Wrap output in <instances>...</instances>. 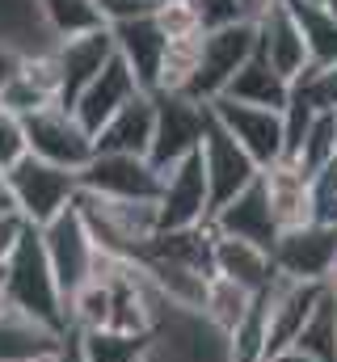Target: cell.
Listing matches in <instances>:
<instances>
[{
    "mask_svg": "<svg viewBox=\"0 0 337 362\" xmlns=\"http://www.w3.org/2000/svg\"><path fill=\"white\" fill-rule=\"evenodd\" d=\"M4 308H17L59 333H68V308H64V291L55 282V270L47 262L42 249V232L38 228H21L8 262H4Z\"/></svg>",
    "mask_w": 337,
    "mask_h": 362,
    "instance_id": "6da1fadb",
    "label": "cell"
},
{
    "mask_svg": "<svg viewBox=\"0 0 337 362\" xmlns=\"http://www.w3.org/2000/svg\"><path fill=\"white\" fill-rule=\"evenodd\" d=\"M84 228L101 253L114 257H139L148 240L161 232L156 223V202H118V198H97V194H76Z\"/></svg>",
    "mask_w": 337,
    "mask_h": 362,
    "instance_id": "7a4b0ae2",
    "label": "cell"
},
{
    "mask_svg": "<svg viewBox=\"0 0 337 362\" xmlns=\"http://www.w3.org/2000/svg\"><path fill=\"white\" fill-rule=\"evenodd\" d=\"M8 189H13V206L21 215V223L30 228H47L55 215H64L76 194H81V173L72 169H59V165H47L38 156H21L8 173Z\"/></svg>",
    "mask_w": 337,
    "mask_h": 362,
    "instance_id": "3957f363",
    "label": "cell"
},
{
    "mask_svg": "<svg viewBox=\"0 0 337 362\" xmlns=\"http://www.w3.org/2000/svg\"><path fill=\"white\" fill-rule=\"evenodd\" d=\"M144 362H232V350H228V337L202 312L165 303Z\"/></svg>",
    "mask_w": 337,
    "mask_h": 362,
    "instance_id": "277c9868",
    "label": "cell"
},
{
    "mask_svg": "<svg viewBox=\"0 0 337 362\" xmlns=\"http://www.w3.org/2000/svg\"><path fill=\"white\" fill-rule=\"evenodd\" d=\"M253 51H257V25H249V21H236V25H224V30H207L202 47H198L194 81L185 85V97H194L202 105L215 101L228 89V81L245 68V59Z\"/></svg>",
    "mask_w": 337,
    "mask_h": 362,
    "instance_id": "5b68a950",
    "label": "cell"
},
{
    "mask_svg": "<svg viewBox=\"0 0 337 362\" xmlns=\"http://www.w3.org/2000/svg\"><path fill=\"white\" fill-rule=\"evenodd\" d=\"M21 127H25V152L47 165L81 173L93 160V135L84 131L81 118L68 105H47V110L21 118Z\"/></svg>",
    "mask_w": 337,
    "mask_h": 362,
    "instance_id": "8992f818",
    "label": "cell"
},
{
    "mask_svg": "<svg viewBox=\"0 0 337 362\" xmlns=\"http://www.w3.org/2000/svg\"><path fill=\"white\" fill-rule=\"evenodd\" d=\"M38 232H42V249H47V262H51V270H55V282H59V291H64V308H68V299L93 278L97 245H93V236H88V228H84L76 202H72L64 215H55L47 228H38Z\"/></svg>",
    "mask_w": 337,
    "mask_h": 362,
    "instance_id": "52a82bcc",
    "label": "cell"
},
{
    "mask_svg": "<svg viewBox=\"0 0 337 362\" xmlns=\"http://www.w3.org/2000/svg\"><path fill=\"white\" fill-rule=\"evenodd\" d=\"M202 131H207L202 101H194L185 93H156V131H152L148 160L165 173L177 160H185L190 152L202 148Z\"/></svg>",
    "mask_w": 337,
    "mask_h": 362,
    "instance_id": "ba28073f",
    "label": "cell"
},
{
    "mask_svg": "<svg viewBox=\"0 0 337 362\" xmlns=\"http://www.w3.org/2000/svg\"><path fill=\"white\" fill-rule=\"evenodd\" d=\"M156 223L161 232H185V228L211 223V189H207L202 152H190L185 160L165 169L161 198H156Z\"/></svg>",
    "mask_w": 337,
    "mask_h": 362,
    "instance_id": "9c48e42d",
    "label": "cell"
},
{
    "mask_svg": "<svg viewBox=\"0 0 337 362\" xmlns=\"http://www.w3.org/2000/svg\"><path fill=\"white\" fill-rule=\"evenodd\" d=\"M270 262L282 278L295 282H329L337 270V223H304L291 232H278Z\"/></svg>",
    "mask_w": 337,
    "mask_h": 362,
    "instance_id": "30bf717a",
    "label": "cell"
},
{
    "mask_svg": "<svg viewBox=\"0 0 337 362\" xmlns=\"http://www.w3.org/2000/svg\"><path fill=\"white\" fill-rule=\"evenodd\" d=\"M165 173L148 156H114V152H93V160L81 169V189L97 198H118V202H156Z\"/></svg>",
    "mask_w": 337,
    "mask_h": 362,
    "instance_id": "8fae6325",
    "label": "cell"
},
{
    "mask_svg": "<svg viewBox=\"0 0 337 362\" xmlns=\"http://www.w3.org/2000/svg\"><path fill=\"white\" fill-rule=\"evenodd\" d=\"M325 286L329 282H295V278H282V274L270 282V291L261 295L265 299V358L295 346L299 329L308 325V316L325 299Z\"/></svg>",
    "mask_w": 337,
    "mask_h": 362,
    "instance_id": "7c38bea8",
    "label": "cell"
},
{
    "mask_svg": "<svg viewBox=\"0 0 337 362\" xmlns=\"http://www.w3.org/2000/svg\"><path fill=\"white\" fill-rule=\"evenodd\" d=\"M211 118L253 156L257 169H270L282 160V114L278 110H261V105H241L232 97H215L207 101Z\"/></svg>",
    "mask_w": 337,
    "mask_h": 362,
    "instance_id": "4fadbf2b",
    "label": "cell"
},
{
    "mask_svg": "<svg viewBox=\"0 0 337 362\" xmlns=\"http://www.w3.org/2000/svg\"><path fill=\"white\" fill-rule=\"evenodd\" d=\"M198 152H202L207 189H211V215L261 177V169L253 165V156L211 118V110H207V131H202V148H198Z\"/></svg>",
    "mask_w": 337,
    "mask_h": 362,
    "instance_id": "5bb4252c",
    "label": "cell"
},
{
    "mask_svg": "<svg viewBox=\"0 0 337 362\" xmlns=\"http://www.w3.org/2000/svg\"><path fill=\"white\" fill-rule=\"evenodd\" d=\"M51 51H55V68H59V105L72 110L76 97L97 81V72L114 59V34L105 25V30H93L81 38H64Z\"/></svg>",
    "mask_w": 337,
    "mask_h": 362,
    "instance_id": "9a60e30c",
    "label": "cell"
},
{
    "mask_svg": "<svg viewBox=\"0 0 337 362\" xmlns=\"http://www.w3.org/2000/svg\"><path fill=\"white\" fill-rule=\"evenodd\" d=\"M110 34H114V51H118L122 64L135 72L139 89L144 93L161 89V68H165L168 34H165V25L156 21V13L135 17V21H118V25H110Z\"/></svg>",
    "mask_w": 337,
    "mask_h": 362,
    "instance_id": "2e32d148",
    "label": "cell"
},
{
    "mask_svg": "<svg viewBox=\"0 0 337 362\" xmlns=\"http://www.w3.org/2000/svg\"><path fill=\"white\" fill-rule=\"evenodd\" d=\"M211 232L232 236V240H249V245L270 253L274 240H278V223H274V211H270V198H265V181L257 177L232 202H224L211 215Z\"/></svg>",
    "mask_w": 337,
    "mask_h": 362,
    "instance_id": "e0dca14e",
    "label": "cell"
},
{
    "mask_svg": "<svg viewBox=\"0 0 337 362\" xmlns=\"http://www.w3.org/2000/svg\"><path fill=\"white\" fill-rule=\"evenodd\" d=\"M135 93H144L139 89V81H135V72H131V68L122 64V55L114 51V59L97 72V81L76 97L72 114L81 118V127L88 131V135H97V131H101V127H105V122H110V118H114Z\"/></svg>",
    "mask_w": 337,
    "mask_h": 362,
    "instance_id": "ac0fdd59",
    "label": "cell"
},
{
    "mask_svg": "<svg viewBox=\"0 0 337 362\" xmlns=\"http://www.w3.org/2000/svg\"><path fill=\"white\" fill-rule=\"evenodd\" d=\"M156 131V93H135L97 135L93 152H114V156H148Z\"/></svg>",
    "mask_w": 337,
    "mask_h": 362,
    "instance_id": "d6986e66",
    "label": "cell"
},
{
    "mask_svg": "<svg viewBox=\"0 0 337 362\" xmlns=\"http://www.w3.org/2000/svg\"><path fill=\"white\" fill-rule=\"evenodd\" d=\"M257 55L282 76V81H295L304 68H308V47H304V34L287 8V0H278L261 21H257Z\"/></svg>",
    "mask_w": 337,
    "mask_h": 362,
    "instance_id": "ffe728a7",
    "label": "cell"
},
{
    "mask_svg": "<svg viewBox=\"0 0 337 362\" xmlns=\"http://www.w3.org/2000/svg\"><path fill=\"white\" fill-rule=\"evenodd\" d=\"M64 346V333L17 312L4 308L0 312V362H51Z\"/></svg>",
    "mask_w": 337,
    "mask_h": 362,
    "instance_id": "44dd1931",
    "label": "cell"
},
{
    "mask_svg": "<svg viewBox=\"0 0 337 362\" xmlns=\"http://www.w3.org/2000/svg\"><path fill=\"white\" fill-rule=\"evenodd\" d=\"M211 270L236 286H245L249 295H265L270 282L278 278L274 262L265 249H257L249 240H232V236H219L215 232V245H211Z\"/></svg>",
    "mask_w": 337,
    "mask_h": 362,
    "instance_id": "7402d4cb",
    "label": "cell"
},
{
    "mask_svg": "<svg viewBox=\"0 0 337 362\" xmlns=\"http://www.w3.org/2000/svg\"><path fill=\"white\" fill-rule=\"evenodd\" d=\"M261 181H265V198H270L278 232L312 223V177H304L291 160H278L261 169Z\"/></svg>",
    "mask_w": 337,
    "mask_h": 362,
    "instance_id": "603a6c76",
    "label": "cell"
},
{
    "mask_svg": "<svg viewBox=\"0 0 337 362\" xmlns=\"http://www.w3.org/2000/svg\"><path fill=\"white\" fill-rule=\"evenodd\" d=\"M219 97H232V101H241V105H261V110H278V114H282V105L291 101V81H282V76L253 51L249 59H245V68L228 81V89L219 93Z\"/></svg>",
    "mask_w": 337,
    "mask_h": 362,
    "instance_id": "cb8c5ba5",
    "label": "cell"
},
{
    "mask_svg": "<svg viewBox=\"0 0 337 362\" xmlns=\"http://www.w3.org/2000/svg\"><path fill=\"white\" fill-rule=\"evenodd\" d=\"M299 34H304V47H308V64L312 68H329L337 64V21L329 17L325 4L316 0H287Z\"/></svg>",
    "mask_w": 337,
    "mask_h": 362,
    "instance_id": "d4e9b609",
    "label": "cell"
},
{
    "mask_svg": "<svg viewBox=\"0 0 337 362\" xmlns=\"http://www.w3.org/2000/svg\"><path fill=\"white\" fill-rule=\"evenodd\" d=\"M253 303H257V295H249L245 286H236V282H228V278H219V274H211L198 312H202L224 337H232V333L241 329V320L253 312Z\"/></svg>",
    "mask_w": 337,
    "mask_h": 362,
    "instance_id": "484cf974",
    "label": "cell"
},
{
    "mask_svg": "<svg viewBox=\"0 0 337 362\" xmlns=\"http://www.w3.org/2000/svg\"><path fill=\"white\" fill-rule=\"evenodd\" d=\"M34 13L55 34V42L81 38V34H93V30H105V17H101L97 0H34Z\"/></svg>",
    "mask_w": 337,
    "mask_h": 362,
    "instance_id": "4316f807",
    "label": "cell"
},
{
    "mask_svg": "<svg viewBox=\"0 0 337 362\" xmlns=\"http://www.w3.org/2000/svg\"><path fill=\"white\" fill-rule=\"evenodd\" d=\"M291 350L312 362H337V295L329 286H325V299L316 303V312L308 316V325L299 329Z\"/></svg>",
    "mask_w": 337,
    "mask_h": 362,
    "instance_id": "83f0119b",
    "label": "cell"
},
{
    "mask_svg": "<svg viewBox=\"0 0 337 362\" xmlns=\"http://www.w3.org/2000/svg\"><path fill=\"white\" fill-rule=\"evenodd\" d=\"M333 160H337V114H316L291 165H295L304 177H316V173H325Z\"/></svg>",
    "mask_w": 337,
    "mask_h": 362,
    "instance_id": "f1b7e54d",
    "label": "cell"
},
{
    "mask_svg": "<svg viewBox=\"0 0 337 362\" xmlns=\"http://www.w3.org/2000/svg\"><path fill=\"white\" fill-rule=\"evenodd\" d=\"M148 341L152 337H131V333H110V329L81 333L84 362H144Z\"/></svg>",
    "mask_w": 337,
    "mask_h": 362,
    "instance_id": "f546056e",
    "label": "cell"
},
{
    "mask_svg": "<svg viewBox=\"0 0 337 362\" xmlns=\"http://www.w3.org/2000/svg\"><path fill=\"white\" fill-rule=\"evenodd\" d=\"M291 93H299L316 114H337V64L329 68H304L295 81H291Z\"/></svg>",
    "mask_w": 337,
    "mask_h": 362,
    "instance_id": "4dcf8cb0",
    "label": "cell"
},
{
    "mask_svg": "<svg viewBox=\"0 0 337 362\" xmlns=\"http://www.w3.org/2000/svg\"><path fill=\"white\" fill-rule=\"evenodd\" d=\"M312 118H316V110H312L299 93H291V101L282 105V160H295V152H299V144H304Z\"/></svg>",
    "mask_w": 337,
    "mask_h": 362,
    "instance_id": "1f68e13d",
    "label": "cell"
},
{
    "mask_svg": "<svg viewBox=\"0 0 337 362\" xmlns=\"http://www.w3.org/2000/svg\"><path fill=\"white\" fill-rule=\"evenodd\" d=\"M25 156V127L13 110L0 105V173H8Z\"/></svg>",
    "mask_w": 337,
    "mask_h": 362,
    "instance_id": "d6a6232c",
    "label": "cell"
},
{
    "mask_svg": "<svg viewBox=\"0 0 337 362\" xmlns=\"http://www.w3.org/2000/svg\"><path fill=\"white\" fill-rule=\"evenodd\" d=\"M194 4V17H198V30H224V25H236L245 21L241 17V4L236 0H190Z\"/></svg>",
    "mask_w": 337,
    "mask_h": 362,
    "instance_id": "836d02e7",
    "label": "cell"
},
{
    "mask_svg": "<svg viewBox=\"0 0 337 362\" xmlns=\"http://www.w3.org/2000/svg\"><path fill=\"white\" fill-rule=\"evenodd\" d=\"M97 8H101L105 25H118V21H135V17L156 13V4H152V0H97Z\"/></svg>",
    "mask_w": 337,
    "mask_h": 362,
    "instance_id": "e575fe53",
    "label": "cell"
},
{
    "mask_svg": "<svg viewBox=\"0 0 337 362\" xmlns=\"http://www.w3.org/2000/svg\"><path fill=\"white\" fill-rule=\"evenodd\" d=\"M21 64H25V51L13 38H0V93L13 85V76L21 72Z\"/></svg>",
    "mask_w": 337,
    "mask_h": 362,
    "instance_id": "d590c367",
    "label": "cell"
},
{
    "mask_svg": "<svg viewBox=\"0 0 337 362\" xmlns=\"http://www.w3.org/2000/svg\"><path fill=\"white\" fill-rule=\"evenodd\" d=\"M21 215H0V270H4V262H8V253H13V245H17V236H21Z\"/></svg>",
    "mask_w": 337,
    "mask_h": 362,
    "instance_id": "8d00e7d4",
    "label": "cell"
},
{
    "mask_svg": "<svg viewBox=\"0 0 337 362\" xmlns=\"http://www.w3.org/2000/svg\"><path fill=\"white\" fill-rule=\"evenodd\" d=\"M51 362H84L81 333H76V329H68V333H64V346H59V354H55Z\"/></svg>",
    "mask_w": 337,
    "mask_h": 362,
    "instance_id": "74e56055",
    "label": "cell"
},
{
    "mask_svg": "<svg viewBox=\"0 0 337 362\" xmlns=\"http://www.w3.org/2000/svg\"><path fill=\"white\" fill-rule=\"evenodd\" d=\"M0 215H17V206H13V189H8V177L0 173Z\"/></svg>",
    "mask_w": 337,
    "mask_h": 362,
    "instance_id": "f35d334b",
    "label": "cell"
},
{
    "mask_svg": "<svg viewBox=\"0 0 337 362\" xmlns=\"http://www.w3.org/2000/svg\"><path fill=\"white\" fill-rule=\"evenodd\" d=\"M325 8H329V17L337 21V0H325Z\"/></svg>",
    "mask_w": 337,
    "mask_h": 362,
    "instance_id": "ab89813d",
    "label": "cell"
},
{
    "mask_svg": "<svg viewBox=\"0 0 337 362\" xmlns=\"http://www.w3.org/2000/svg\"><path fill=\"white\" fill-rule=\"evenodd\" d=\"M0 312H4V270H0Z\"/></svg>",
    "mask_w": 337,
    "mask_h": 362,
    "instance_id": "60d3db41",
    "label": "cell"
},
{
    "mask_svg": "<svg viewBox=\"0 0 337 362\" xmlns=\"http://www.w3.org/2000/svg\"><path fill=\"white\" fill-rule=\"evenodd\" d=\"M152 4H156V8H165V4H181V0H152Z\"/></svg>",
    "mask_w": 337,
    "mask_h": 362,
    "instance_id": "b9f144b4",
    "label": "cell"
},
{
    "mask_svg": "<svg viewBox=\"0 0 337 362\" xmlns=\"http://www.w3.org/2000/svg\"><path fill=\"white\" fill-rule=\"evenodd\" d=\"M316 4H325V0H316Z\"/></svg>",
    "mask_w": 337,
    "mask_h": 362,
    "instance_id": "7bdbcfd3",
    "label": "cell"
},
{
    "mask_svg": "<svg viewBox=\"0 0 337 362\" xmlns=\"http://www.w3.org/2000/svg\"><path fill=\"white\" fill-rule=\"evenodd\" d=\"M144 358H148V354H144Z\"/></svg>",
    "mask_w": 337,
    "mask_h": 362,
    "instance_id": "ee69618b",
    "label": "cell"
}]
</instances>
